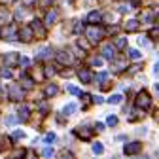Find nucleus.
<instances>
[{"label": "nucleus", "mask_w": 159, "mask_h": 159, "mask_svg": "<svg viewBox=\"0 0 159 159\" xmlns=\"http://www.w3.org/2000/svg\"><path fill=\"white\" fill-rule=\"evenodd\" d=\"M150 104H152V101H150L148 93H146V91L138 93V97H136V106L142 108V110H146V108H150Z\"/></svg>", "instance_id": "obj_1"}, {"label": "nucleus", "mask_w": 159, "mask_h": 159, "mask_svg": "<svg viewBox=\"0 0 159 159\" xmlns=\"http://www.w3.org/2000/svg\"><path fill=\"white\" fill-rule=\"evenodd\" d=\"M102 34H104V30L98 29V27H89V29H87V38L91 40V42H98Z\"/></svg>", "instance_id": "obj_2"}, {"label": "nucleus", "mask_w": 159, "mask_h": 159, "mask_svg": "<svg viewBox=\"0 0 159 159\" xmlns=\"http://www.w3.org/2000/svg\"><path fill=\"white\" fill-rule=\"evenodd\" d=\"M140 148H142L140 142H131V144H125L123 146V153L125 155H134V153L140 152Z\"/></svg>", "instance_id": "obj_3"}, {"label": "nucleus", "mask_w": 159, "mask_h": 159, "mask_svg": "<svg viewBox=\"0 0 159 159\" xmlns=\"http://www.w3.org/2000/svg\"><path fill=\"white\" fill-rule=\"evenodd\" d=\"M10 98H11V101H21V98H23V89L19 85H11L10 87Z\"/></svg>", "instance_id": "obj_4"}, {"label": "nucleus", "mask_w": 159, "mask_h": 159, "mask_svg": "<svg viewBox=\"0 0 159 159\" xmlns=\"http://www.w3.org/2000/svg\"><path fill=\"white\" fill-rule=\"evenodd\" d=\"M19 36H21V40H23V42H30V38H32V29H29V27L21 29Z\"/></svg>", "instance_id": "obj_5"}, {"label": "nucleus", "mask_w": 159, "mask_h": 159, "mask_svg": "<svg viewBox=\"0 0 159 159\" xmlns=\"http://www.w3.org/2000/svg\"><path fill=\"white\" fill-rule=\"evenodd\" d=\"M4 36H6V40H15V38H17V32H15V29H13L11 25H8V27L4 29Z\"/></svg>", "instance_id": "obj_6"}, {"label": "nucleus", "mask_w": 159, "mask_h": 159, "mask_svg": "<svg viewBox=\"0 0 159 159\" xmlns=\"http://www.w3.org/2000/svg\"><path fill=\"white\" fill-rule=\"evenodd\" d=\"M78 76H80V80H82L84 84H89V82H91V74H89L87 70H80Z\"/></svg>", "instance_id": "obj_7"}, {"label": "nucleus", "mask_w": 159, "mask_h": 159, "mask_svg": "<svg viewBox=\"0 0 159 159\" xmlns=\"http://www.w3.org/2000/svg\"><path fill=\"white\" fill-rule=\"evenodd\" d=\"M102 57H104V59H114V48H112V46H106V48L102 49Z\"/></svg>", "instance_id": "obj_8"}, {"label": "nucleus", "mask_w": 159, "mask_h": 159, "mask_svg": "<svg viewBox=\"0 0 159 159\" xmlns=\"http://www.w3.org/2000/svg\"><path fill=\"white\" fill-rule=\"evenodd\" d=\"M121 101H123V97H121V95H112V97L108 98V102H110V104H119Z\"/></svg>", "instance_id": "obj_9"}, {"label": "nucleus", "mask_w": 159, "mask_h": 159, "mask_svg": "<svg viewBox=\"0 0 159 159\" xmlns=\"http://www.w3.org/2000/svg\"><path fill=\"white\" fill-rule=\"evenodd\" d=\"M136 29H138V21H134V19L125 25V30H129V32H131V30H136Z\"/></svg>", "instance_id": "obj_10"}, {"label": "nucleus", "mask_w": 159, "mask_h": 159, "mask_svg": "<svg viewBox=\"0 0 159 159\" xmlns=\"http://www.w3.org/2000/svg\"><path fill=\"white\" fill-rule=\"evenodd\" d=\"M32 30H34V32H38L40 36L44 34V29H42V25H40V21H34V23H32Z\"/></svg>", "instance_id": "obj_11"}, {"label": "nucleus", "mask_w": 159, "mask_h": 159, "mask_svg": "<svg viewBox=\"0 0 159 159\" xmlns=\"http://www.w3.org/2000/svg\"><path fill=\"white\" fill-rule=\"evenodd\" d=\"M87 19H89V21H93V23H95V21L98 23V21H101V13H98V11H91Z\"/></svg>", "instance_id": "obj_12"}, {"label": "nucleus", "mask_w": 159, "mask_h": 159, "mask_svg": "<svg viewBox=\"0 0 159 159\" xmlns=\"http://www.w3.org/2000/svg\"><path fill=\"white\" fill-rule=\"evenodd\" d=\"M55 19H57V13H55V11H49V13H48V17H46V25H51Z\"/></svg>", "instance_id": "obj_13"}, {"label": "nucleus", "mask_w": 159, "mask_h": 159, "mask_svg": "<svg viewBox=\"0 0 159 159\" xmlns=\"http://www.w3.org/2000/svg\"><path fill=\"white\" fill-rule=\"evenodd\" d=\"M129 57L136 61V59H140V57H142V53L138 51V49H129Z\"/></svg>", "instance_id": "obj_14"}, {"label": "nucleus", "mask_w": 159, "mask_h": 159, "mask_svg": "<svg viewBox=\"0 0 159 159\" xmlns=\"http://www.w3.org/2000/svg\"><path fill=\"white\" fill-rule=\"evenodd\" d=\"M63 112H65V114H66V116H70V114H72V112H76V104H72V102H70V104H66V106H65V110H63Z\"/></svg>", "instance_id": "obj_15"}, {"label": "nucleus", "mask_w": 159, "mask_h": 159, "mask_svg": "<svg viewBox=\"0 0 159 159\" xmlns=\"http://www.w3.org/2000/svg\"><path fill=\"white\" fill-rule=\"evenodd\" d=\"M102 152H104V148H102V144H101V142L93 144V153H102Z\"/></svg>", "instance_id": "obj_16"}, {"label": "nucleus", "mask_w": 159, "mask_h": 159, "mask_svg": "<svg viewBox=\"0 0 159 159\" xmlns=\"http://www.w3.org/2000/svg\"><path fill=\"white\" fill-rule=\"evenodd\" d=\"M29 117V108H21V110H19V119H27Z\"/></svg>", "instance_id": "obj_17"}, {"label": "nucleus", "mask_w": 159, "mask_h": 159, "mask_svg": "<svg viewBox=\"0 0 159 159\" xmlns=\"http://www.w3.org/2000/svg\"><path fill=\"white\" fill-rule=\"evenodd\" d=\"M48 57H51V49H49V48H46L42 53L38 55V59H48Z\"/></svg>", "instance_id": "obj_18"}, {"label": "nucleus", "mask_w": 159, "mask_h": 159, "mask_svg": "<svg viewBox=\"0 0 159 159\" xmlns=\"http://www.w3.org/2000/svg\"><path fill=\"white\" fill-rule=\"evenodd\" d=\"M116 46H117V48H125V46H127V38H117V40H116Z\"/></svg>", "instance_id": "obj_19"}, {"label": "nucleus", "mask_w": 159, "mask_h": 159, "mask_svg": "<svg viewBox=\"0 0 159 159\" xmlns=\"http://www.w3.org/2000/svg\"><path fill=\"white\" fill-rule=\"evenodd\" d=\"M17 119H19L17 116H8V117H6V125H13Z\"/></svg>", "instance_id": "obj_20"}, {"label": "nucleus", "mask_w": 159, "mask_h": 159, "mask_svg": "<svg viewBox=\"0 0 159 159\" xmlns=\"http://www.w3.org/2000/svg\"><path fill=\"white\" fill-rule=\"evenodd\" d=\"M106 123H108V125H117V117H116V116H108Z\"/></svg>", "instance_id": "obj_21"}, {"label": "nucleus", "mask_w": 159, "mask_h": 159, "mask_svg": "<svg viewBox=\"0 0 159 159\" xmlns=\"http://www.w3.org/2000/svg\"><path fill=\"white\" fill-rule=\"evenodd\" d=\"M55 93H57V87H55V85H49V87L46 89V95H48V97H49V95H55Z\"/></svg>", "instance_id": "obj_22"}, {"label": "nucleus", "mask_w": 159, "mask_h": 159, "mask_svg": "<svg viewBox=\"0 0 159 159\" xmlns=\"http://www.w3.org/2000/svg\"><path fill=\"white\" fill-rule=\"evenodd\" d=\"M42 153H44V157H51V155H53V148H49V146H48V148H44V152H42Z\"/></svg>", "instance_id": "obj_23"}, {"label": "nucleus", "mask_w": 159, "mask_h": 159, "mask_svg": "<svg viewBox=\"0 0 159 159\" xmlns=\"http://www.w3.org/2000/svg\"><path fill=\"white\" fill-rule=\"evenodd\" d=\"M106 80H108V74L106 72H102V74L97 76V82H106Z\"/></svg>", "instance_id": "obj_24"}, {"label": "nucleus", "mask_w": 159, "mask_h": 159, "mask_svg": "<svg viewBox=\"0 0 159 159\" xmlns=\"http://www.w3.org/2000/svg\"><path fill=\"white\" fill-rule=\"evenodd\" d=\"M44 140H46V142H53V140H55V134H53V133H48V134L44 136Z\"/></svg>", "instance_id": "obj_25"}, {"label": "nucleus", "mask_w": 159, "mask_h": 159, "mask_svg": "<svg viewBox=\"0 0 159 159\" xmlns=\"http://www.w3.org/2000/svg\"><path fill=\"white\" fill-rule=\"evenodd\" d=\"M68 93H72V95H80V89L74 87V85H68Z\"/></svg>", "instance_id": "obj_26"}, {"label": "nucleus", "mask_w": 159, "mask_h": 159, "mask_svg": "<svg viewBox=\"0 0 159 159\" xmlns=\"http://www.w3.org/2000/svg\"><path fill=\"white\" fill-rule=\"evenodd\" d=\"M131 8H129V4H119V11L121 13H125V11H129Z\"/></svg>", "instance_id": "obj_27"}, {"label": "nucleus", "mask_w": 159, "mask_h": 159, "mask_svg": "<svg viewBox=\"0 0 159 159\" xmlns=\"http://www.w3.org/2000/svg\"><path fill=\"white\" fill-rule=\"evenodd\" d=\"M0 76H2V78H11V72L4 68V70H0Z\"/></svg>", "instance_id": "obj_28"}, {"label": "nucleus", "mask_w": 159, "mask_h": 159, "mask_svg": "<svg viewBox=\"0 0 159 159\" xmlns=\"http://www.w3.org/2000/svg\"><path fill=\"white\" fill-rule=\"evenodd\" d=\"M138 44H140L142 48H148V46H150V44H148V40H146V38H138Z\"/></svg>", "instance_id": "obj_29"}, {"label": "nucleus", "mask_w": 159, "mask_h": 159, "mask_svg": "<svg viewBox=\"0 0 159 159\" xmlns=\"http://www.w3.org/2000/svg\"><path fill=\"white\" fill-rule=\"evenodd\" d=\"M4 61H6L8 65H10V63H13V61H15V55H11V53H10V55H8V57L4 59Z\"/></svg>", "instance_id": "obj_30"}, {"label": "nucleus", "mask_w": 159, "mask_h": 159, "mask_svg": "<svg viewBox=\"0 0 159 159\" xmlns=\"http://www.w3.org/2000/svg\"><path fill=\"white\" fill-rule=\"evenodd\" d=\"M19 65L27 66V65H29V59H27V57H21V59H19Z\"/></svg>", "instance_id": "obj_31"}, {"label": "nucleus", "mask_w": 159, "mask_h": 159, "mask_svg": "<svg viewBox=\"0 0 159 159\" xmlns=\"http://www.w3.org/2000/svg\"><path fill=\"white\" fill-rule=\"evenodd\" d=\"M13 136H15V138H23V136H25V133H23V131H15V133H13Z\"/></svg>", "instance_id": "obj_32"}, {"label": "nucleus", "mask_w": 159, "mask_h": 159, "mask_svg": "<svg viewBox=\"0 0 159 159\" xmlns=\"http://www.w3.org/2000/svg\"><path fill=\"white\" fill-rule=\"evenodd\" d=\"M93 101H95L97 104H102V102H104V98H102V97H95V98H93Z\"/></svg>", "instance_id": "obj_33"}, {"label": "nucleus", "mask_w": 159, "mask_h": 159, "mask_svg": "<svg viewBox=\"0 0 159 159\" xmlns=\"http://www.w3.org/2000/svg\"><path fill=\"white\" fill-rule=\"evenodd\" d=\"M93 65H95V66H101V65H102V59H95Z\"/></svg>", "instance_id": "obj_34"}, {"label": "nucleus", "mask_w": 159, "mask_h": 159, "mask_svg": "<svg viewBox=\"0 0 159 159\" xmlns=\"http://www.w3.org/2000/svg\"><path fill=\"white\" fill-rule=\"evenodd\" d=\"M153 74H155V76H159V63L153 66Z\"/></svg>", "instance_id": "obj_35"}, {"label": "nucleus", "mask_w": 159, "mask_h": 159, "mask_svg": "<svg viewBox=\"0 0 159 159\" xmlns=\"http://www.w3.org/2000/svg\"><path fill=\"white\" fill-rule=\"evenodd\" d=\"M44 2H46V4H48V2H49V0H44Z\"/></svg>", "instance_id": "obj_36"}]
</instances>
